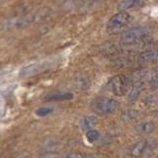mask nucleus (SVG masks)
<instances>
[{"label": "nucleus", "instance_id": "f257e3e1", "mask_svg": "<svg viewBox=\"0 0 158 158\" xmlns=\"http://www.w3.org/2000/svg\"><path fill=\"white\" fill-rule=\"evenodd\" d=\"M118 107V102L115 99L98 97L92 102L93 111L99 115H109L115 112Z\"/></svg>", "mask_w": 158, "mask_h": 158}, {"label": "nucleus", "instance_id": "ddd939ff", "mask_svg": "<svg viewBox=\"0 0 158 158\" xmlns=\"http://www.w3.org/2000/svg\"><path fill=\"white\" fill-rule=\"evenodd\" d=\"M73 95L71 93H64V94H56V95L48 96L47 98L48 101H64V100H70L72 99Z\"/></svg>", "mask_w": 158, "mask_h": 158}, {"label": "nucleus", "instance_id": "6ab92c4d", "mask_svg": "<svg viewBox=\"0 0 158 158\" xmlns=\"http://www.w3.org/2000/svg\"><path fill=\"white\" fill-rule=\"evenodd\" d=\"M100 1H102V0H89L88 3H86V4H88V5H94V4H96L98 2H100Z\"/></svg>", "mask_w": 158, "mask_h": 158}, {"label": "nucleus", "instance_id": "a211bd4d", "mask_svg": "<svg viewBox=\"0 0 158 158\" xmlns=\"http://www.w3.org/2000/svg\"><path fill=\"white\" fill-rule=\"evenodd\" d=\"M150 84H151V87H152V88L158 89V74H157V75H155L154 77H153V78L151 79Z\"/></svg>", "mask_w": 158, "mask_h": 158}, {"label": "nucleus", "instance_id": "2eb2a0df", "mask_svg": "<svg viewBox=\"0 0 158 158\" xmlns=\"http://www.w3.org/2000/svg\"><path fill=\"white\" fill-rule=\"evenodd\" d=\"M86 138L89 142H96L97 140H99L100 138V132H99L97 130H90V131H87L86 132Z\"/></svg>", "mask_w": 158, "mask_h": 158}, {"label": "nucleus", "instance_id": "f8f14e48", "mask_svg": "<svg viewBox=\"0 0 158 158\" xmlns=\"http://www.w3.org/2000/svg\"><path fill=\"white\" fill-rule=\"evenodd\" d=\"M141 89H142V85L140 83L135 84V85L131 88V90L130 91V94H128V99H130L131 101H135L138 98V96L140 95Z\"/></svg>", "mask_w": 158, "mask_h": 158}, {"label": "nucleus", "instance_id": "f3484780", "mask_svg": "<svg viewBox=\"0 0 158 158\" xmlns=\"http://www.w3.org/2000/svg\"><path fill=\"white\" fill-rule=\"evenodd\" d=\"M64 158H86L82 153H77V152H73V153H68L65 155Z\"/></svg>", "mask_w": 158, "mask_h": 158}, {"label": "nucleus", "instance_id": "f03ea898", "mask_svg": "<svg viewBox=\"0 0 158 158\" xmlns=\"http://www.w3.org/2000/svg\"><path fill=\"white\" fill-rule=\"evenodd\" d=\"M131 21V15L126 11L118 12V14L114 15V16L109 20L107 24V31L111 34H116L121 32L123 29L130 23Z\"/></svg>", "mask_w": 158, "mask_h": 158}, {"label": "nucleus", "instance_id": "1a4fd4ad", "mask_svg": "<svg viewBox=\"0 0 158 158\" xmlns=\"http://www.w3.org/2000/svg\"><path fill=\"white\" fill-rule=\"evenodd\" d=\"M98 123V120L95 116H87L82 118L81 121V127L83 130L90 131L93 130V127H95Z\"/></svg>", "mask_w": 158, "mask_h": 158}, {"label": "nucleus", "instance_id": "7ed1b4c3", "mask_svg": "<svg viewBox=\"0 0 158 158\" xmlns=\"http://www.w3.org/2000/svg\"><path fill=\"white\" fill-rule=\"evenodd\" d=\"M110 85L112 92L116 96H125L128 91L131 90L130 79L122 74L114 76L110 81Z\"/></svg>", "mask_w": 158, "mask_h": 158}, {"label": "nucleus", "instance_id": "dca6fc26", "mask_svg": "<svg viewBox=\"0 0 158 158\" xmlns=\"http://www.w3.org/2000/svg\"><path fill=\"white\" fill-rule=\"evenodd\" d=\"M52 111H53V109L51 107H42V108L38 109L36 111V114L40 117H44V116H48L51 113H52Z\"/></svg>", "mask_w": 158, "mask_h": 158}, {"label": "nucleus", "instance_id": "4468645a", "mask_svg": "<svg viewBox=\"0 0 158 158\" xmlns=\"http://www.w3.org/2000/svg\"><path fill=\"white\" fill-rule=\"evenodd\" d=\"M137 117H138V112L136 110H127L126 112H123L122 118L125 122H131L136 118Z\"/></svg>", "mask_w": 158, "mask_h": 158}, {"label": "nucleus", "instance_id": "20e7f679", "mask_svg": "<svg viewBox=\"0 0 158 158\" xmlns=\"http://www.w3.org/2000/svg\"><path fill=\"white\" fill-rule=\"evenodd\" d=\"M148 34V30L145 27H135L123 33L122 36V42L127 44H135L144 40Z\"/></svg>", "mask_w": 158, "mask_h": 158}, {"label": "nucleus", "instance_id": "39448f33", "mask_svg": "<svg viewBox=\"0 0 158 158\" xmlns=\"http://www.w3.org/2000/svg\"><path fill=\"white\" fill-rule=\"evenodd\" d=\"M47 67H48V63L46 62H38V63L30 64V65H27L24 68H22V70L20 71V76L24 78L34 76L36 74L44 71Z\"/></svg>", "mask_w": 158, "mask_h": 158}, {"label": "nucleus", "instance_id": "9b49d317", "mask_svg": "<svg viewBox=\"0 0 158 158\" xmlns=\"http://www.w3.org/2000/svg\"><path fill=\"white\" fill-rule=\"evenodd\" d=\"M155 126L152 122H144L141 123L139 126L137 127V131L140 133H143V135H147V133H150L154 131Z\"/></svg>", "mask_w": 158, "mask_h": 158}, {"label": "nucleus", "instance_id": "6e6552de", "mask_svg": "<svg viewBox=\"0 0 158 158\" xmlns=\"http://www.w3.org/2000/svg\"><path fill=\"white\" fill-rule=\"evenodd\" d=\"M145 0H122V1L118 4V11H127L128 9L137 7L138 5L142 4Z\"/></svg>", "mask_w": 158, "mask_h": 158}, {"label": "nucleus", "instance_id": "aec40b11", "mask_svg": "<svg viewBox=\"0 0 158 158\" xmlns=\"http://www.w3.org/2000/svg\"><path fill=\"white\" fill-rule=\"evenodd\" d=\"M157 118H158V115H157Z\"/></svg>", "mask_w": 158, "mask_h": 158}, {"label": "nucleus", "instance_id": "0eeeda50", "mask_svg": "<svg viewBox=\"0 0 158 158\" xmlns=\"http://www.w3.org/2000/svg\"><path fill=\"white\" fill-rule=\"evenodd\" d=\"M158 59V52L154 49H149L145 51L138 56V62L139 63H153Z\"/></svg>", "mask_w": 158, "mask_h": 158}, {"label": "nucleus", "instance_id": "9d476101", "mask_svg": "<svg viewBox=\"0 0 158 158\" xmlns=\"http://www.w3.org/2000/svg\"><path fill=\"white\" fill-rule=\"evenodd\" d=\"M147 147V142L145 140H140L138 141L136 144L132 147L131 149V155L135 157H140L143 155V153L145 152Z\"/></svg>", "mask_w": 158, "mask_h": 158}, {"label": "nucleus", "instance_id": "423d86ee", "mask_svg": "<svg viewBox=\"0 0 158 158\" xmlns=\"http://www.w3.org/2000/svg\"><path fill=\"white\" fill-rule=\"evenodd\" d=\"M35 20L34 15H27L25 17H21L18 19H13L7 22L6 26L7 28H12V29H20V28H25L28 27L29 25H31Z\"/></svg>", "mask_w": 158, "mask_h": 158}]
</instances>
